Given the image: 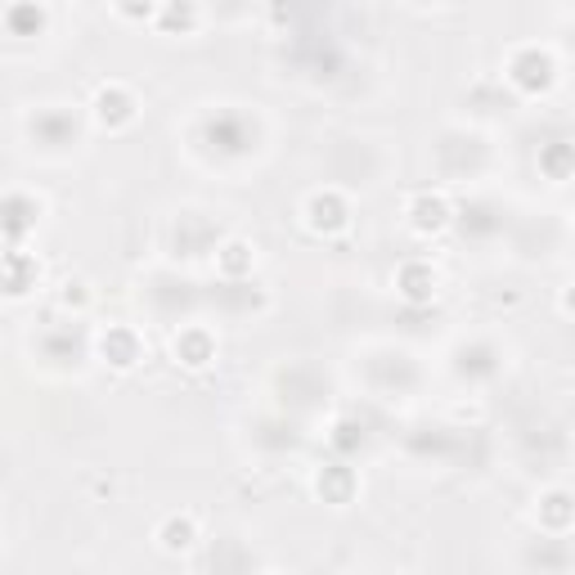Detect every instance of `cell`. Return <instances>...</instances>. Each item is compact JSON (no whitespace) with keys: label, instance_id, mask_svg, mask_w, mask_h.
Here are the masks:
<instances>
[{"label":"cell","instance_id":"6da1fadb","mask_svg":"<svg viewBox=\"0 0 575 575\" xmlns=\"http://www.w3.org/2000/svg\"><path fill=\"white\" fill-rule=\"evenodd\" d=\"M91 117H95L100 130L117 135V130H126V126L139 122V100H135V91L126 82H104L95 91V100H91Z\"/></svg>","mask_w":575,"mask_h":575},{"label":"cell","instance_id":"7a4b0ae2","mask_svg":"<svg viewBox=\"0 0 575 575\" xmlns=\"http://www.w3.org/2000/svg\"><path fill=\"white\" fill-rule=\"evenodd\" d=\"M302 221H306V230L311 234H324V239H333V234H342L346 226H351V198L342 194V189H315L306 202H302Z\"/></svg>","mask_w":575,"mask_h":575},{"label":"cell","instance_id":"3957f363","mask_svg":"<svg viewBox=\"0 0 575 575\" xmlns=\"http://www.w3.org/2000/svg\"><path fill=\"white\" fill-rule=\"evenodd\" d=\"M509 82H513L522 95H544V91L557 82V63H553L548 50L522 45V50H513V59H509Z\"/></svg>","mask_w":575,"mask_h":575},{"label":"cell","instance_id":"277c9868","mask_svg":"<svg viewBox=\"0 0 575 575\" xmlns=\"http://www.w3.org/2000/svg\"><path fill=\"white\" fill-rule=\"evenodd\" d=\"M405 216H409V230L418 234V239H431V234H446L450 226H454V202L437 189H422V194H414L409 198V207H405Z\"/></svg>","mask_w":575,"mask_h":575},{"label":"cell","instance_id":"5b68a950","mask_svg":"<svg viewBox=\"0 0 575 575\" xmlns=\"http://www.w3.org/2000/svg\"><path fill=\"white\" fill-rule=\"evenodd\" d=\"M100 359L104 365H113V369H135L139 359H144V337L130 328V324H108V333H100Z\"/></svg>","mask_w":575,"mask_h":575},{"label":"cell","instance_id":"8992f818","mask_svg":"<svg viewBox=\"0 0 575 575\" xmlns=\"http://www.w3.org/2000/svg\"><path fill=\"white\" fill-rule=\"evenodd\" d=\"M41 274H45V265H41L36 252L10 248V252H6V297H10V302H23L32 288L41 283Z\"/></svg>","mask_w":575,"mask_h":575},{"label":"cell","instance_id":"52a82bcc","mask_svg":"<svg viewBox=\"0 0 575 575\" xmlns=\"http://www.w3.org/2000/svg\"><path fill=\"white\" fill-rule=\"evenodd\" d=\"M171 355H176V365H185V369H207L216 359V333L207 324H189V328L176 333Z\"/></svg>","mask_w":575,"mask_h":575},{"label":"cell","instance_id":"ba28073f","mask_svg":"<svg viewBox=\"0 0 575 575\" xmlns=\"http://www.w3.org/2000/svg\"><path fill=\"white\" fill-rule=\"evenodd\" d=\"M535 522H540V531H548V535H566V531L575 526V494L562 490V485L544 490V494L535 499Z\"/></svg>","mask_w":575,"mask_h":575},{"label":"cell","instance_id":"9c48e42d","mask_svg":"<svg viewBox=\"0 0 575 575\" xmlns=\"http://www.w3.org/2000/svg\"><path fill=\"white\" fill-rule=\"evenodd\" d=\"M154 540H158L163 553L180 557V553H194V548H198L202 531H198V518H194V513H171V518H163V526L154 531Z\"/></svg>","mask_w":575,"mask_h":575},{"label":"cell","instance_id":"30bf717a","mask_svg":"<svg viewBox=\"0 0 575 575\" xmlns=\"http://www.w3.org/2000/svg\"><path fill=\"white\" fill-rule=\"evenodd\" d=\"M437 270H431V261H405L400 270H396V293L405 297V302H431L437 297Z\"/></svg>","mask_w":575,"mask_h":575},{"label":"cell","instance_id":"8fae6325","mask_svg":"<svg viewBox=\"0 0 575 575\" xmlns=\"http://www.w3.org/2000/svg\"><path fill=\"white\" fill-rule=\"evenodd\" d=\"M23 202H28V194H23V189H10V198H6V243H10V248H23V234L41 226V211H45V207L23 211Z\"/></svg>","mask_w":575,"mask_h":575},{"label":"cell","instance_id":"7c38bea8","mask_svg":"<svg viewBox=\"0 0 575 575\" xmlns=\"http://www.w3.org/2000/svg\"><path fill=\"white\" fill-rule=\"evenodd\" d=\"M252 265H257V248L243 243V239H226L221 248H216V270H221V279H230V283L252 274Z\"/></svg>","mask_w":575,"mask_h":575},{"label":"cell","instance_id":"4fadbf2b","mask_svg":"<svg viewBox=\"0 0 575 575\" xmlns=\"http://www.w3.org/2000/svg\"><path fill=\"white\" fill-rule=\"evenodd\" d=\"M315 490L324 503H333V509H346L351 494H355V472L346 463H328L320 477H315Z\"/></svg>","mask_w":575,"mask_h":575},{"label":"cell","instance_id":"5bb4252c","mask_svg":"<svg viewBox=\"0 0 575 575\" xmlns=\"http://www.w3.org/2000/svg\"><path fill=\"white\" fill-rule=\"evenodd\" d=\"M91 297H95V293H91L86 279H63V283H59V306L72 311V315H86Z\"/></svg>","mask_w":575,"mask_h":575},{"label":"cell","instance_id":"9a60e30c","mask_svg":"<svg viewBox=\"0 0 575 575\" xmlns=\"http://www.w3.org/2000/svg\"><path fill=\"white\" fill-rule=\"evenodd\" d=\"M557 311L575 320V283H566V288H562V293H557Z\"/></svg>","mask_w":575,"mask_h":575},{"label":"cell","instance_id":"2e32d148","mask_svg":"<svg viewBox=\"0 0 575 575\" xmlns=\"http://www.w3.org/2000/svg\"><path fill=\"white\" fill-rule=\"evenodd\" d=\"M270 575H279V571H270Z\"/></svg>","mask_w":575,"mask_h":575}]
</instances>
